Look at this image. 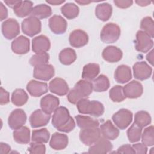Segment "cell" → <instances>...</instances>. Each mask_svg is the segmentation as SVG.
Returning <instances> with one entry per match:
<instances>
[{"instance_id":"6da1fadb","label":"cell","mask_w":154,"mask_h":154,"mask_svg":"<svg viewBox=\"0 0 154 154\" xmlns=\"http://www.w3.org/2000/svg\"><path fill=\"white\" fill-rule=\"evenodd\" d=\"M52 125L58 131L66 133L71 132L76 126L75 120L70 116L67 108L64 106H59L54 111Z\"/></svg>"},{"instance_id":"7a4b0ae2","label":"cell","mask_w":154,"mask_h":154,"mask_svg":"<svg viewBox=\"0 0 154 154\" xmlns=\"http://www.w3.org/2000/svg\"><path fill=\"white\" fill-rule=\"evenodd\" d=\"M93 91V84L91 82L85 79L78 81L73 88L69 91L67 99L70 103L76 104L77 102L84 98L87 97Z\"/></svg>"},{"instance_id":"3957f363","label":"cell","mask_w":154,"mask_h":154,"mask_svg":"<svg viewBox=\"0 0 154 154\" xmlns=\"http://www.w3.org/2000/svg\"><path fill=\"white\" fill-rule=\"evenodd\" d=\"M76 107L79 113L89 114L94 117L101 116L105 111L103 105L97 100H90L84 98L79 100L76 103Z\"/></svg>"},{"instance_id":"277c9868","label":"cell","mask_w":154,"mask_h":154,"mask_svg":"<svg viewBox=\"0 0 154 154\" xmlns=\"http://www.w3.org/2000/svg\"><path fill=\"white\" fill-rule=\"evenodd\" d=\"M120 33L121 30L119 25L112 22L108 23L102 29L100 40L105 43H112L118 40Z\"/></svg>"},{"instance_id":"5b68a950","label":"cell","mask_w":154,"mask_h":154,"mask_svg":"<svg viewBox=\"0 0 154 154\" xmlns=\"http://www.w3.org/2000/svg\"><path fill=\"white\" fill-rule=\"evenodd\" d=\"M22 32L29 37H33L40 33L42 29L40 20L33 16L25 19L22 22Z\"/></svg>"},{"instance_id":"8992f818","label":"cell","mask_w":154,"mask_h":154,"mask_svg":"<svg viewBox=\"0 0 154 154\" xmlns=\"http://www.w3.org/2000/svg\"><path fill=\"white\" fill-rule=\"evenodd\" d=\"M153 46L152 38L146 32L139 30L136 34L135 49L137 51L146 53L149 52Z\"/></svg>"},{"instance_id":"52a82bcc","label":"cell","mask_w":154,"mask_h":154,"mask_svg":"<svg viewBox=\"0 0 154 154\" xmlns=\"http://www.w3.org/2000/svg\"><path fill=\"white\" fill-rule=\"evenodd\" d=\"M132 112L129 109L122 108L113 114L112 119L115 125L121 130L125 129L132 122Z\"/></svg>"},{"instance_id":"ba28073f","label":"cell","mask_w":154,"mask_h":154,"mask_svg":"<svg viewBox=\"0 0 154 154\" xmlns=\"http://www.w3.org/2000/svg\"><path fill=\"white\" fill-rule=\"evenodd\" d=\"M80 141L85 146H90L101 137L100 130L98 127L82 129L79 132Z\"/></svg>"},{"instance_id":"9c48e42d","label":"cell","mask_w":154,"mask_h":154,"mask_svg":"<svg viewBox=\"0 0 154 154\" xmlns=\"http://www.w3.org/2000/svg\"><path fill=\"white\" fill-rule=\"evenodd\" d=\"M1 28L4 37L8 40L14 38L20 33L19 23L13 18H9L3 22Z\"/></svg>"},{"instance_id":"30bf717a","label":"cell","mask_w":154,"mask_h":154,"mask_svg":"<svg viewBox=\"0 0 154 154\" xmlns=\"http://www.w3.org/2000/svg\"><path fill=\"white\" fill-rule=\"evenodd\" d=\"M27 117L25 112L22 109H15L10 114L8 118L9 127L16 130L23 126L26 122Z\"/></svg>"},{"instance_id":"8fae6325","label":"cell","mask_w":154,"mask_h":154,"mask_svg":"<svg viewBox=\"0 0 154 154\" xmlns=\"http://www.w3.org/2000/svg\"><path fill=\"white\" fill-rule=\"evenodd\" d=\"M51 114L43 111L42 109H38L34 111L29 118L31 126L32 128H40L46 126L50 120Z\"/></svg>"},{"instance_id":"7c38bea8","label":"cell","mask_w":154,"mask_h":154,"mask_svg":"<svg viewBox=\"0 0 154 154\" xmlns=\"http://www.w3.org/2000/svg\"><path fill=\"white\" fill-rule=\"evenodd\" d=\"M132 69L135 78L140 81L147 79L152 73V68L145 61L135 63Z\"/></svg>"},{"instance_id":"4fadbf2b","label":"cell","mask_w":154,"mask_h":154,"mask_svg":"<svg viewBox=\"0 0 154 154\" xmlns=\"http://www.w3.org/2000/svg\"><path fill=\"white\" fill-rule=\"evenodd\" d=\"M55 75V69L51 64H43L34 67L33 71V76L34 78L42 80L49 81Z\"/></svg>"},{"instance_id":"5bb4252c","label":"cell","mask_w":154,"mask_h":154,"mask_svg":"<svg viewBox=\"0 0 154 154\" xmlns=\"http://www.w3.org/2000/svg\"><path fill=\"white\" fill-rule=\"evenodd\" d=\"M11 48L12 51L16 54H25L30 49L29 40L26 37L20 35L11 42Z\"/></svg>"},{"instance_id":"9a60e30c","label":"cell","mask_w":154,"mask_h":154,"mask_svg":"<svg viewBox=\"0 0 154 154\" xmlns=\"http://www.w3.org/2000/svg\"><path fill=\"white\" fill-rule=\"evenodd\" d=\"M69 40L72 47L79 48L88 43V35L83 30L75 29L70 34Z\"/></svg>"},{"instance_id":"2e32d148","label":"cell","mask_w":154,"mask_h":154,"mask_svg":"<svg viewBox=\"0 0 154 154\" xmlns=\"http://www.w3.org/2000/svg\"><path fill=\"white\" fill-rule=\"evenodd\" d=\"M123 92L126 97L136 99L143 94V87L140 82L133 80L123 87Z\"/></svg>"},{"instance_id":"e0dca14e","label":"cell","mask_w":154,"mask_h":154,"mask_svg":"<svg viewBox=\"0 0 154 154\" xmlns=\"http://www.w3.org/2000/svg\"><path fill=\"white\" fill-rule=\"evenodd\" d=\"M112 148V144L109 140L104 138L103 137H100L96 142L90 146L88 153L96 154L107 153L109 152Z\"/></svg>"},{"instance_id":"ac0fdd59","label":"cell","mask_w":154,"mask_h":154,"mask_svg":"<svg viewBox=\"0 0 154 154\" xmlns=\"http://www.w3.org/2000/svg\"><path fill=\"white\" fill-rule=\"evenodd\" d=\"M49 26L53 33L55 34H63L66 31L67 23L62 16L54 15L49 19Z\"/></svg>"},{"instance_id":"d6986e66","label":"cell","mask_w":154,"mask_h":154,"mask_svg":"<svg viewBox=\"0 0 154 154\" xmlns=\"http://www.w3.org/2000/svg\"><path fill=\"white\" fill-rule=\"evenodd\" d=\"M49 88L51 93L58 96L66 95L69 91V88L66 81L61 78H55L49 84Z\"/></svg>"},{"instance_id":"ffe728a7","label":"cell","mask_w":154,"mask_h":154,"mask_svg":"<svg viewBox=\"0 0 154 154\" xmlns=\"http://www.w3.org/2000/svg\"><path fill=\"white\" fill-rule=\"evenodd\" d=\"M59 104V99L51 94H46L40 100V107L42 109L49 114L56 110Z\"/></svg>"},{"instance_id":"44dd1931","label":"cell","mask_w":154,"mask_h":154,"mask_svg":"<svg viewBox=\"0 0 154 154\" xmlns=\"http://www.w3.org/2000/svg\"><path fill=\"white\" fill-rule=\"evenodd\" d=\"M26 90L33 97H40L48 91V84L46 82L31 80L26 85Z\"/></svg>"},{"instance_id":"7402d4cb","label":"cell","mask_w":154,"mask_h":154,"mask_svg":"<svg viewBox=\"0 0 154 154\" xmlns=\"http://www.w3.org/2000/svg\"><path fill=\"white\" fill-rule=\"evenodd\" d=\"M50 48V40L46 35H40L34 37L32 40V50L36 54L46 52Z\"/></svg>"},{"instance_id":"603a6c76","label":"cell","mask_w":154,"mask_h":154,"mask_svg":"<svg viewBox=\"0 0 154 154\" xmlns=\"http://www.w3.org/2000/svg\"><path fill=\"white\" fill-rule=\"evenodd\" d=\"M102 58L109 63H117L121 60L123 52L120 49L115 46H108L102 51Z\"/></svg>"},{"instance_id":"cb8c5ba5","label":"cell","mask_w":154,"mask_h":154,"mask_svg":"<svg viewBox=\"0 0 154 154\" xmlns=\"http://www.w3.org/2000/svg\"><path fill=\"white\" fill-rule=\"evenodd\" d=\"M69 143L67 135L64 134L55 132L49 141L50 147L55 150H61L66 149Z\"/></svg>"},{"instance_id":"d4e9b609","label":"cell","mask_w":154,"mask_h":154,"mask_svg":"<svg viewBox=\"0 0 154 154\" xmlns=\"http://www.w3.org/2000/svg\"><path fill=\"white\" fill-rule=\"evenodd\" d=\"M100 130L102 136L109 140H114L119 135V129L112 124L110 120L101 124Z\"/></svg>"},{"instance_id":"484cf974","label":"cell","mask_w":154,"mask_h":154,"mask_svg":"<svg viewBox=\"0 0 154 154\" xmlns=\"http://www.w3.org/2000/svg\"><path fill=\"white\" fill-rule=\"evenodd\" d=\"M132 78L131 68L125 64L119 66L114 72V79L120 84H125L129 82Z\"/></svg>"},{"instance_id":"4316f807","label":"cell","mask_w":154,"mask_h":154,"mask_svg":"<svg viewBox=\"0 0 154 154\" xmlns=\"http://www.w3.org/2000/svg\"><path fill=\"white\" fill-rule=\"evenodd\" d=\"M112 7L109 3L103 2L98 4L95 8V15L103 22L107 21L112 15Z\"/></svg>"},{"instance_id":"83f0119b","label":"cell","mask_w":154,"mask_h":154,"mask_svg":"<svg viewBox=\"0 0 154 154\" xmlns=\"http://www.w3.org/2000/svg\"><path fill=\"white\" fill-rule=\"evenodd\" d=\"M100 72V66L96 63H88L83 67L82 78L85 80H94Z\"/></svg>"},{"instance_id":"f1b7e54d","label":"cell","mask_w":154,"mask_h":154,"mask_svg":"<svg viewBox=\"0 0 154 154\" xmlns=\"http://www.w3.org/2000/svg\"><path fill=\"white\" fill-rule=\"evenodd\" d=\"M33 9V2L31 1H21L13 8L14 14L19 17H24L31 14Z\"/></svg>"},{"instance_id":"f546056e","label":"cell","mask_w":154,"mask_h":154,"mask_svg":"<svg viewBox=\"0 0 154 154\" xmlns=\"http://www.w3.org/2000/svg\"><path fill=\"white\" fill-rule=\"evenodd\" d=\"M13 138L19 144H26L30 141V130L26 126H22L13 131Z\"/></svg>"},{"instance_id":"4dcf8cb0","label":"cell","mask_w":154,"mask_h":154,"mask_svg":"<svg viewBox=\"0 0 154 154\" xmlns=\"http://www.w3.org/2000/svg\"><path fill=\"white\" fill-rule=\"evenodd\" d=\"M59 60L64 65L68 66L74 63L77 58L75 51L70 48H64L59 54Z\"/></svg>"},{"instance_id":"1f68e13d","label":"cell","mask_w":154,"mask_h":154,"mask_svg":"<svg viewBox=\"0 0 154 154\" xmlns=\"http://www.w3.org/2000/svg\"><path fill=\"white\" fill-rule=\"evenodd\" d=\"M51 14V7L45 4H40L33 7L30 16L35 17L38 19H43L49 17Z\"/></svg>"},{"instance_id":"d6a6232c","label":"cell","mask_w":154,"mask_h":154,"mask_svg":"<svg viewBox=\"0 0 154 154\" xmlns=\"http://www.w3.org/2000/svg\"><path fill=\"white\" fill-rule=\"evenodd\" d=\"M76 120L77 126L82 129L91 128L98 127L99 125V122L98 120L94 119L89 116L77 115L75 117Z\"/></svg>"},{"instance_id":"836d02e7","label":"cell","mask_w":154,"mask_h":154,"mask_svg":"<svg viewBox=\"0 0 154 154\" xmlns=\"http://www.w3.org/2000/svg\"><path fill=\"white\" fill-rule=\"evenodd\" d=\"M93 90L96 92H103L106 91L110 85L109 80L105 75H100L93 80L92 83Z\"/></svg>"},{"instance_id":"e575fe53","label":"cell","mask_w":154,"mask_h":154,"mask_svg":"<svg viewBox=\"0 0 154 154\" xmlns=\"http://www.w3.org/2000/svg\"><path fill=\"white\" fill-rule=\"evenodd\" d=\"M61 12L67 19H73L78 16L79 9L75 4L68 2L61 7Z\"/></svg>"},{"instance_id":"d590c367","label":"cell","mask_w":154,"mask_h":154,"mask_svg":"<svg viewBox=\"0 0 154 154\" xmlns=\"http://www.w3.org/2000/svg\"><path fill=\"white\" fill-rule=\"evenodd\" d=\"M28 99V95L22 88H17L13 91L11 95V102L17 106L25 105Z\"/></svg>"},{"instance_id":"8d00e7d4","label":"cell","mask_w":154,"mask_h":154,"mask_svg":"<svg viewBox=\"0 0 154 154\" xmlns=\"http://www.w3.org/2000/svg\"><path fill=\"white\" fill-rule=\"evenodd\" d=\"M50 137V132L46 128L33 130L31 135L32 142L39 143H46Z\"/></svg>"},{"instance_id":"74e56055","label":"cell","mask_w":154,"mask_h":154,"mask_svg":"<svg viewBox=\"0 0 154 154\" xmlns=\"http://www.w3.org/2000/svg\"><path fill=\"white\" fill-rule=\"evenodd\" d=\"M151 122V116L150 114L146 111H140L135 114L134 123L142 129L150 125Z\"/></svg>"},{"instance_id":"f35d334b","label":"cell","mask_w":154,"mask_h":154,"mask_svg":"<svg viewBox=\"0 0 154 154\" xmlns=\"http://www.w3.org/2000/svg\"><path fill=\"white\" fill-rule=\"evenodd\" d=\"M142 134V128L134 122L127 131V136L130 143H134L140 141Z\"/></svg>"},{"instance_id":"ab89813d","label":"cell","mask_w":154,"mask_h":154,"mask_svg":"<svg viewBox=\"0 0 154 154\" xmlns=\"http://www.w3.org/2000/svg\"><path fill=\"white\" fill-rule=\"evenodd\" d=\"M109 96L111 100L114 102H121L126 99L123 92V87L119 85H115L111 88Z\"/></svg>"},{"instance_id":"60d3db41","label":"cell","mask_w":154,"mask_h":154,"mask_svg":"<svg viewBox=\"0 0 154 154\" xmlns=\"http://www.w3.org/2000/svg\"><path fill=\"white\" fill-rule=\"evenodd\" d=\"M49 60V55L47 52L35 54L33 55L30 60L29 64L34 67L46 64Z\"/></svg>"},{"instance_id":"b9f144b4","label":"cell","mask_w":154,"mask_h":154,"mask_svg":"<svg viewBox=\"0 0 154 154\" xmlns=\"http://www.w3.org/2000/svg\"><path fill=\"white\" fill-rule=\"evenodd\" d=\"M142 143L145 146H152L154 144V128L151 125L144 129L143 134H141Z\"/></svg>"},{"instance_id":"7bdbcfd3","label":"cell","mask_w":154,"mask_h":154,"mask_svg":"<svg viewBox=\"0 0 154 154\" xmlns=\"http://www.w3.org/2000/svg\"><path fill=\"white\" fill-rule=\"evenodd\" d=\"M140 28L148 34L152 38L154 37V22L150 16L144 17L140 23Z\"/></svg>"},{"instance_id":"ee69618b","label":"cell","mask_w":154,"mask_h":154,"mask_svg":"<svg viewBox=\"0 0 154 154\" xmlns=\"http://www.w3.org/2000/svg\"><path fill=\"white\" fill-rule=\"evenodd\" d=\"M28 152L31 154H44L46 153V146L43 143L32 142L28 147Z\"/></svg>"},{"instance_id":"f6af8a7d","label":"cell","mask_w":154,"mask_h":154,"mask_svg":"<svg viewBox=\"0 0 154 154\" xmlns=\"http://www.w3.org/2000/svg\"><path fill=\"white\" fill-rule=\"evenodd\" d=\"M10 102V94L2 87H1L0 104L1 105H6Z\"/></svg>"},{"instance_id":"bcb514c9","label":"cell","mask_w":154,"mask_h":154,"mask_svg":"<svg viewBox=\"0 0 154 154\" xmlns=\"http://www.w3.org/2000/svg\"><path fill=\"white\" fill-rule=\"evenodd\" d=\"M117 153H131L134 154L135 153L132 146H131L130 144H124L119 147L117 149Z\"/></svg>"},{"instance_id":"7dc6e473","label":"cell","mask_w":154,"mask_h":154,"mask_svg":"<svg viewBox=\"0 0 154 154\" xmlns=\"http://www.w3.org/2000/svg\"><path fill=\"white\" fill-rule=\"evenodd\" d=\"M135 153L146 154L147 153V147L143 143H136L132 145Z\"/></svg>"},{"instance_id":"c3c4849f","label":"cell","mask_w":154,"mask_h":154,"mask_svg":"<svg viewBox=\"0 0 154 154\" xmlns=\"http://www.w3.org/2000/svg\"><path fill=\"white\" fill-rule=\"evenodd\" d=\"M114 3L115 5L120 8H126L129 7H131L133 1H117V0H114Z\"/></svg>"},{"instance_id":"681fc988","label":"cell","mask_w":154,"mask_h":154,"mask_svg":"<svg viewBox=\"0 0 154 154\" xmlns=\"http://www.w3.org/2000/svg\"><path fill=\"white\" fill-rule=\"evenodd\" d=\"M8 16V10L2 2H0V20L2 21Z\"/></svg>"},{"instance_id":"f907efd6","label":"cell","mask_w":154,"mask_h":154,"mask_svg":"<svg viewBox=\"0 0 154 154\" xmlns=\"http://www.w3.org/2000/svg\"><path fill=\"white\" fill-rule=\"evenodd\" d=\"M0 153L1 154H4V153H8L10 152V150H11V147L10 146L5 143H2L1 142L0 143Z\"/></svg>"},{"instance_id":"816d5d0a","label":"cell","mask_w":154,"mask_h":154,"mask_svg":"<svg viewBox=\"0 0 154 154\" xmlns=\"http://www.w3.org/2000/svg\"><path fill=\"white\" fill-rule=\"evenodd\" d=\"M21 1H4V2L10 7L14 8L17 6Z\"/></svg>"},{"instance_id":"f5cc1de1","label":"cell","mask_w":154,"mask_h":154,"mask_svg":"<svg viewBox=\"0 0 154 154\" xmlns=\"http://www.w3.org/2000/svg\"><path fill=\"white\" fill-rule=\"evenodd\" d=\"M146 59L151 65H153V51H150L146 55Z\"/></svg>"},{"instance_id":"db71d44e","label":"cell","mask_w":154,"mask_h":154,"mask_svg":"<svg viewBox=\"0 0 154 154\" xmlns=\"http://www.w3.org/2000/svg\"><path fill=\"white\" fill-rule=\"evenodd\" d=\"M46 2L48 4H50L51 5H60L65 2V1H59V0H50V1H46Z\"/></svg>"},{"instance_id":"11a10c76","label":"cell","mask_w":154,"mask_h":154,"mask_svg":"<svg viewBox=\"0 0 154 154\" xmlns=\"http://www.w3.org/2000/svg\"><path fill=\"white\" fill-rule=\"evenodd\" d=\"M135 2L139 6H141V7L147 6L151 3V2L149 1H135Z\"/></svg>"},{"instance_id":"9f6ffc18","label":"cell","mask_w":154,"mask_h":154,"mask_svg":"<svg viewBox=\"0 0 154 154\" xmlns=\"http://www.w3.org/2000/svg\"><path fill=\"white\" fill-rule=\"evenodd\" d=\"M75 2L78 4H79L80 5H87L91 2V1H77V0L75 1Z\"/></svg>"}]
</instances>
